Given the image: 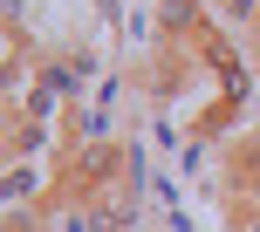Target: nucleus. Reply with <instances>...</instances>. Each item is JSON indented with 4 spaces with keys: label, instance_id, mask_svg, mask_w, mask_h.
I'll use <instances>...</instances> for the list:
<instances>
[{
    "label": "nucleus",
    "instance_id": "1",
    "mask_svg": "<svg viewBox=\"0 0 260 232\" xmlns=\"http://www.w3.org/2000/svg\"><path fill=\"white\" fill-rule=\"evenodd\" d=\"M0 198H7V205H35V198H41V164H7Z\"/></svg>",
    "mask_w": 260,
    "mask_h": 232
},
{
    "label": "nucleus",
    "instance_id": "2",
    "mask_svg": "<svg viewBox=\"0 0 260 232\" xmlns=\"http://www.w3.org/2000/svg\"><path fill=\"white\" fill-rule=\"evenodd\" d=\"M219 21H226V27H247V34H253V27H260V0H219Z\"/></svg>",
    "mask_w": 260,
    "mask_h": 232
},
{
    "label": "nucleus",
    "instance_id": "3",
    "mask_svg": "<svg viewBox=\"0 0 260 232\" xmlns=\"http://www.w3.org/2000/svg\"><path fill=\"white\" fill-rule=\"evenodd\" d=\"M240 232H260V212H247V219H240Z\"/></svg>",
    "mask_w": 260,
    "mask_h": 232
},
{
    "label": "nucleus",
    "instance_id": "4",
    "mask_svg": "<svg viewBox=\"0 0 260 232\" xmlns=\"http://www.w3.org/2000/svg\"><path fill=\"white\" fill-rule=\"evenodd\" d=\"M253 62H260V55H253Z\"/></svg>",
    "mask_w": 260,
    "mask_h": 232
}]
</instances>
